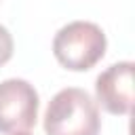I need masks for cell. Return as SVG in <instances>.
Returning <instances> with one entry per match:
<instances>
[{"label":"cell","mask_w":135,"mask_h":135,"mask_svg":"<svg viewBox=\"0 0 135 135\" xmlns=\"http://www.w3.org/2000/svg\"><path fill=\"white\" fill-rule=\"evenodd\" d=\"M13 49H15V44H13L11 32L4 25H0V68L13 57Z\"/></svg>","instance_id":"cell-5"},{"label":"cell","mask_w":135,"mask_h":135,"mask_svg":"<svg viewBox=\"0 0 135 135\" xmlns=\"http://www.w3.org/2000/svg\"><path fill=\"white\" fill-rule=\"evenodd\" d=\"M11 135H32V133H27V131H17V133H11Z\"/></svg>","instance_id":"cell-6"},{"label":"cell","mask_w":135,"mask_h":135,"mask_svg":"<svg viewBox=\"0 0 135 135\" xmlns=\"http://www.w3.org/2000/svg\"><path fill=\"white\" fill-rule=\"evenodd\" d=\"M38 118V93L23 78H6L0 82V131H27Z\"/></svg>","instance_id":"cell-3"},{"label":"cell","mask_w":135,"mask_h":135,"mask_svg":"<svg viewBox=\"0 0 135 135\" xmlns=\"http://www.w3.org/2000/svg\"><path fill=\"white\" fill-rule=\"evenodd\" d=\"M99 108L95 99L78 86L61 89L46 105V135H99Z\"/></svg>","instance_id":"cell-1"},{"label":"cell","mask_w":135,"mask_h":135,"mask_svg":"<svg viewBox=\"0 0 135 135\" xmlns=\"http://www.w3.org/2000/svg\"><path fill=\"white\" fill-rule=\"evenodd\" d=\"M133 61H118L95 80L97 101L105 112L122 116L133 110Z\"/></svg>","instance_id":"cell-4"},{"label":"cell","mask_w":135,"mask_h":135,"mask_svg":"<svg viewBox=\"0 0 135 135\" xmlns=\"http://www.w3.org/2000/svg\"><path fill=\"white\" fill-rule=\"evenodd\" d=\"M105 46L108 40L103 30L91 21H72L53 38L55 59L72 72L91 70L105 55Z\"/></svg>","instance_id":"cell-2"}]
</instances>
